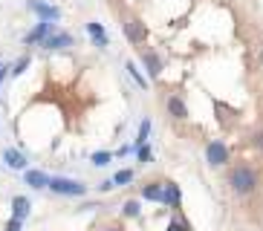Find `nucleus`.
Segmentation results:
<instances>
[{
	"label": "nucleus",
	"mask_w": 263,
	"mask_h": 231,
	"mask_svg": "<svg viewBox=\"0 0 263 231\" xmlns=\"http://www.w3.org/2000/svg\"><path fill=\"white\" fill-rule=\"evenodd\" d=\"M26 185H32V188H50V176L44 173V171H26Z\"/></svg>",
	"instance_id": "0eeeda50"
},
{
	"label": "nucleus",
	"mask_w": 263,
	"mask_h": 231,
	"mask_svg": "<svg viewBox=\"0 0 263 231\" xmlns=\"http://www.w3.org/2000/svg\"><path fill=\"white\" fill-rule=\"evenodd\" d=\"M148 133H150V118H145V121H142V127H139V139H136V145H139V148L148 142Z\"/></svg>",
	"instance_id": "a211bd4d"
},
{
	"label": "nucleus",
	"mask_w": 263,
	"mask_h": 231,
	"mask_svg": "<svg viewBox=\"0 0 263 231\" xmlns=\"http://www.w3.org/2000/svg\"><path fill=\"white\" fill-rule=\"evenodd\" d=\"M107 231H116V229H107Z\"/></svg>",
	"instance_id": "393cba45"
},
{
	"label": "nucleus",
	"mask_w": 263,
	"mask_h": 231,
	"mask_svg": "<svg viewBox=\"0 0 263 231\" xmlns=\"http://www.w3.org/2000/svg\"><path fill=\"white\" fill-rule=\"evenodd\" d=\"M29 9H32L35 15H41L44 20H58V9L55 6H50V3H44V0H29Z\"/></svg>",
	"instance_id": "20e7f679"
},
{
	"label": "nucleus",
	"mask_w": 263,
	"mask_h": 231,
	"mask_svg": "<svg viewBox=\"0 0 263 231\" xmlns=\"http://www.w3.org/2000/svg\"><path fill=\"white\" fill-rule=\"evenodd\" d=\"M229 185H231V191H234V194H252V191H255V185H258V173H255L252 168L240 165V168H234V171H231Z\"/></svg>",
	"instance_id": "f257e3e1"
},
{
	"label": "nucleus",
	"mask_w": 263,
	"mask_h": 231,
	"mask_svg": "<svg viewBox=\"0 0 263 231\" xmlns=\"http://www.w3.org/2000/svg\"><path fill=\"white\" fill-rule=\"evenodd\" d=\"M26 214H29V199H26V197H15V199H12V217L23 223Z\"/></svg>",
	"instance_id": "1a4fd4ad"
},
{
	"label": "nucleus",
	"mask_w": 263,
	"mask_h": 231,
	"mask_svg": "<svg viewBox=\"0 0 263 231\" xmlns=\"http://www.w3.org/2000/svg\"><path fill=\"white\" fill-rule=\"evenodd\" d=\"M162 202L165 205H180V188L174 182H165L162 185Z\"/></svg>",
	"instance_id": "9d476101"
},
{
	"label": "nucleus",
	"mask_w": 263,
	"mask_h": 231,
	"mask_svg": "<svg viewBox=\"0 0 263 231\" xmlns=\"http://www.w3.org/2000/svg\"><path fill=\"white\" fill-rule=\"evenodd\" d=\"M142 197L153 199V202H162V185H156V182H153V185H145V188H142Z\"/></svg>",
	"instance_id": "ddd939ff"
},
{
	"label": "nucleus",
	"mask_w": 263,
	"mask_h": 231,
	"mask_svg": "<svg viewBox=\"0 0 263 231\" xmlns=\"http://www.w3.org/2000/svg\"><path fill=\"white\" fill-rule=\"evenodd\" d=\"M20 229H23V223L15 220V217H12V220H9V226H6V231H20Z\"/></svg>",
	"instance_id": "4be33fe9"
},
{
	"label": "nucleus",
	"mask_w": 263,
	"mask_h": 231,
	"mask_svg": "<svg viewBox=\"0 0 263 231\" xmlns=\"http://www.w3.org/2000/svg\"><path fill=\"white\" fill-rule=\"evenodd\" d=\"M87 32L96 38V47H107V38H104V26L101 23H87Z\"/></svg>",
	"instance_id": "f8f14e48"
},
{
	"label": "nucleus",
	"mask_w": 263,
	"mask_h": 231,
	"mask_svg": "<svg viewBox=\"0 0 263 231\" xmlns=\"http://www.w3.org/2000/svg\"><path fill=\"white\" fill-rule=\"evenodd\" d=\"M113 162V156L107 153V150H99V153H93V165L96 168H104V165H110Z\"/></svg>",
	"instance_id": "f3484780"
},
{
	"label": "nucleus",
	"mask_w": 263,
	"mask_h": 231,
	"mask_svg": "<svg viewBox=\"0 0 263 231\" xmlns=\"http://www.w3.org/2000/svg\"><path fill=\"white\" fill-rule=\"evenodd\" d=\"M3 159H6V165H9V168H15V171L26 168V156H23L20 150H6V153H3Z\"/></svg>",
	"instance_id": "9b49d317"
},
{
	"label": "nucleus",
	"mask_w": 263,
	"mask_h": 231,
	"mask_svg": "<svg viewBox=\"0 0 263 231\" xmlns=\"http://www.w3.org/2000/svg\"><path fill=\"white\" fill-rule=\"evenodd\" d=\"M139 159H142V162H148V159H150V150H148V145H142V148H139Z\"/></svg>",
	"instance_id": "5701e85b"
},
{
	"label": "nucleus",
	"mask_w": 263,
	"mask_h": 231,
	"mask_svg": "<svg viewBox=\"0 0 263 231\" xmlns=\"http://www.w3.org/2000/svg\"><path fill=\"white\" fill-rule=\"evenodd\" d=\"M128 72H131V75H133V81L139 84V87H145V78H142V75H139V69H136V66H133V61H131V64H128Z\"/></svg>",
	"instance_id": "aec40b11"
},
{
	"label": "nucleus",
	"mask_w": 263,
	"mask_h": 231,
	"mask_svg": "<svg viewBox=\"0 0 263 231\" xmlns=\"http://www.w3.org/2000/svg\"><path fill=\"white\" fill-rule=\"evenodd\" d=\"M168 110H171L174 118H185V116H188V110H185V104H182L180 99H168Z\"/></svg>",
	"instance_id": "2eb2a0df"
},
{
	"label": "nucleus",
	"mask_w": 263,
	"mask_h": 231,
	"mask_svg": "<svg viewBox=\"0 0 263 231\" xmlns=\"http://www.w3.org/2000/svg\"><path fill=\"white\" fill-rule=\"evenodd\" d=\"M26 66H29V55H23V58H20V61L15 64V69H12V72H15V75H20V72H23Z\"/></svg>",
	"instance_id": "412c9836"
},
{
	"label": "nucleus",
	"mask_w": 263,
	"mask_h": 231,
	"mask_svg": "<svg viewBox=\"0 0 263 231\" xmlns=\"http://www.w3.org/2000/svg\"><path fill=\"white\" fill-rule=\"evenodd\" d=\"M128 182H133V171H119L113 176V188H122V185H128Z\"/></svg>",
	"instance_id": "dca6fc26"
},
{
	"label": "nucleus",
	"mask_w": 263,
	"mask_h": 231,
	"mask_svg": "<svg viewBox=\"0 0 263 231\" xmlns=\"http://www.w3.org/2000/svg\"><path fill=\"white\" fill-rule=\"evenodd\" d=\"M3 78H6V66L0 64V84H3Z\"/></svg>",
	"instance_id": "b1692460"
},
{
	"label": "nucleus",
	"mask_w": 263,
	"mask_h": 231,
	"mask_svg": "<svg viewBox=\"0 0 263 231\" xmlns=\"http://www.w3.org/2000/svg\"><path fill=\"white\" fill-rule=\"evenodd\" d=\"M205 156H208V165H226L229 162V150H226L223 142H211L205 148Z\"/></svg>",
	"instance_id": "7ed1b4c3"
},
{
	"label": "nucleus",
	"mask_w": 263,
	"mask_h": 231,
	"mask_svg": "<svg viewBox=\"0 0 263 231\" xmlns=\"http://www.w3.org/2000/svg\"><path fill=\"white\" fill-rule=\"evenodd\" d=\"M125 35H128L131 44H142L148 32H145V26H142L139 20H128V23H125Z\"/></svg>",
	"instance_id": "39448f33"
},
{
	"label": "nucleus",
	"mask_w": 263,
	"mask_h": 231,
	"mask_svg": "<svg viewBox=\"0 0 263 231\" xmlns=\"http://www.w3.org/2000/svg\"><path fill=\"white\" fill-rule=\"evenodd\" d=\"M125 214L128 217H139V202H136V199H128V202H125Z\"/></svg>",
	"instance_id": "6ab92c4d"
},
{
	"label": "nucleus",
	"mask_w": 263,
	"mask_h": 231,
	"mask_svg": "<svg viewBox=\"0 0 263 231\" xmlns=\"http://www.w3.org/2000/svg\"><path fill=\"white\" fill-rule=\"evenodd\" d=\"M41 47L47 50H61V47H72V35H50L41 41Z\"/></svg>",
	"instance_id": "423d86ee"
},
{
	"label": "nucleus",
	"mask_w": 263,
	"mask_h": 231,
	"mask_svg": "<svg viewBox=\"0 0 263 231\" xmlns=\"http://www.w3.org/2000/svg\"><path fill=\"white\" fill-rule=\"evenodd\" d=\"M50 191L64 194V197H84L87 185H81V182H75V179H64V176H55V179L50 176Z\"/></svg>",
	"instance_id": "f03ea898"
},
{
	"label": "nucleus",
	"mask_w": 263,
	"mask_h": 231,
	"mask_svg": "<svg viewBox=\"0 0 263 231\" xmlns=\"http://www.w3.org/2000/svg\"><path fill=\"white\" fill-rule=\"evenodd\" d=\"M50 32H52V23H47V20H44V23H38V26H35L32 32L26 35V44H38V41L50 38Z\"/></svg>",
	"instance_id": "6e6552de"
},
{
	"label": "nucleus",
	"mask_w": 263,
	"mask_h": 231,
	"mask_svg": "<svg viewBox=\"0 0 263 231\" xmlns=\"http://www.w3.org/2000/svg\"><path fill=\"white\" fill-rule=\"evenodd\" d=\"M145 66H148V72L153 75V78H156V75L162 72V61H159V58H156L153 52H148V55H145Z\"/></svg>",
	"instance_id": "4468645a"
}]
</instances>
